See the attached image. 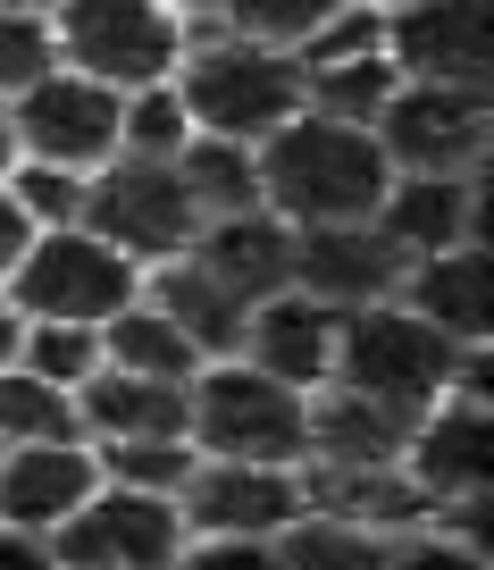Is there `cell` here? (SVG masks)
<instances>
[{
    "label": "cell",
    "mask_w": 494,
    "mask_h": 570,
    "mask_svg": "<svg viewBox=\"0 0 494 570\" xmlns=\"http://www.w3.org/2000/svg\"><path fill=\"white\" fill-rule=\"evenodd\" d=\"M260 194L277 202L294 227H318V218H369L377 194H386L394 160L377 126L353 118H318V109H294L277 135H260Z\"/></svg>",
    "instance_id": "1"
},
{
    "label": "cell",
    "mask_w": 494,
    "mask_h": 570,
    "mask_svg": "<svg viewBox=\"0 0 494 570\" xmlns=\"http://www.w3.org/2000/svg\"><path fill=\"white\" fill-rule=\"evenodd\" d=\"M461 370V344L444 327H427L419 311H377L360 303L353 320H336V377L353 394H377V403L411 411L419 420Z\"/></svg>",
    "instance_id": "2"
},
{
    "label": "cell",
    "mask_w": 494,
    "mask_h": 570,
    "mask_svg": "<svg viewBox=\"0 0 494 570\" xmlns=\"http://www.w3.org/2000/svg\"><path fill=\"white\" fill-rule=\"evenodd\" d=\"M135 268L109 235H92L85 218L76 227H34V244H26V261L9 268V303L26 311V320H85L101 327L109 311L135 303Z\"/></svg>",
    "instance_id": "3"
},
{
    "label": "cell",
    "mask_w": 494,
    "mask_h": 570,
    "mask_svg": "<svg viewBox=\"0 0 494 570\" xmlns=\"http://www.w3.org/2000/svg\"><path fill=\"white\" fill-rule=\"evenodd\" d=\"M194 436L218 462H302L310 453V411H302V386L244 361V370H210L194 386Z\"/></svg>",
    "instance_id": "4"
},
{
    "label": "cell",
    "mask_w": 494,
    "mask_h": 570,
    "mask_svg": "<svg viewBox=\"0 0 494 570\" xmlns=\"http://www.w3.org/2000/svg\"><path fill=\"white\" fill-rule=\"evenodd\" d=\"M185 109H194L201 135H235V142H260L277 135L285 118L302 109V68L268 42H210L185 76Z\"/></svg>",
    "instance_id": "5"
},
{
    "label": "cell",
    "mask_w": 494,
    "mask_h": 570,
    "mask_svg": "<svg viewBox=\"0 0 494 570\" xmlns=\"http://www.w3.org/2000/svg\"><path fill=\"white\" fill-rule=\"evenodd\" d=\"M177 553H185L177 495L118 487V479H109V495L92 487L51 529V562H76V570H159V562H177Z\"/></svg>",
    "instance_id": "6"
},
{
    "label": "cell",
    "mask_w": 494,
    "mask_h": 570,
    "mask_svg": "<svg viewBox=\"0 0 494 570\" xmlns=\"http://www.w3.org/2000/svg\"><path fill=\"white\" fill-rule=\"evenodd\" d=\"M85 227L109 235L126 261H168V252L194 244L201 210H194V194H185L177 160H126L118 151V168H101V177L85 185Z\"/></svg>",
    "instance_id": "7"
},
{
    "label": "cell",
    "mask_w": 494,
    "mask_h": 570,
    "mask_svg": "<svg viewBox=\"0 0 494 570\" xmlns=\"http://www.w3.org/2000/svg\"><path fill=\"white\" fill-rule=\"evenodd\" d=\"M118 109L126 92L101 85V76H34V85L9 101V126H18L26 160H59V168H109L118 160Z\"/></svg>",
    "instance_id": "8"
},
{
    "label": "cell",
    "mask_w": 494,
    "mask_h": 570,
    "mask_svg": "<svg viewBox=\"0 0 494 570\" xmlns=\"http://www.w3.org/2000/svg\"><path fill=\"white\" fill-rule=\"evenodd\" d=\"M377 142H386L394 168H453V177H477V160H486V85L403 76L394 101L377 109Z\"/></svg>",
    "instance_id": "9"
},
{
    "label": "cell",
    "mask_w": 494,
    "mask_h": 570,
    "mask_svg": "<svg viewBox=\"0 0 494 570\" xmlns=\"http://www.w3.org/2000/svg\"><path fill=\"white\" fill-rule=\"evenodd\" d=\"M51 35L85 76H101V85H118V92L159 85V76L177 68V51H185L177 18H168L159 0H68Z\"/></svg>",
    "instance_id": "10"
},
{
    "label": "cell",
    "mask_w": 494,
    "mask_h": 570,
    "mask_svg": "<svg viewBox=\"0 0 494 570\" xmlns=\"http://www.w3.org/2000/svg\"><path fill=\"white\" fill-rule=\"evenodd\" d=\"M394 277H403V252L377 235V218H318V227H294V285L318 294L336 311L386 303Z\"/></svg>",
    "instance_id": "11"
},
{
    "label": "cell",
    "mask_w": 494,
    "mask_h": 570,
    "mask_svg": "<svg viewBox=\"0 0 494 570\" xmlns=\"http://www.w3.org/2000/svg\"><path fill=\"white\" fill-rule=\"evenodd\" d=\"M244 361L285 386H327L336 377V303H318V294H260L244 311Z\"/></svg>",
    "instance_id": "12"
},
{
    "label": "cell",
    "mask_w": 494,
    "mask_h": 570,
    "mask_svg": "<svg viewBox=\"0 0 494 570\" xmlns=\"http://www.w3.org/2000/svg\"><path fill=\"white\" fill-rule=\"evenodd\" d=\"M486 0H419V9H394L386 26V59L436 85H486Z\"/></svg>",
    "instance_id": "13"
},
{
    "label": "cell",
    "mask_w": 494,
    "mask_h": 570,
    "mask_svg": "<svg viewBox=\"0 0 494 570\" xmlns=\"http://www.w3.org/2000/svg\"><path fill=\"white\" fill-rule=\"evenodd\" d=\"M377 235H386L403 261H419V252H444L461 244V235H477V177H453V168H403V177H386V194H377Z\"/></svg>",
    "instance_id": "14"
},
{
    "label": "cell",
    "mask_w": 494,
    "mask_h": 570,
    "mask_svg": "<svg viewBox=\"0 0 494 570\" xmlns=\"http://www.w3.org/2000/svg\"><path fill=\"white\" fill-rule=\"evenodd\" d=\"M194 495V529L210 537H277L285 520H302V487L285 479V462H218V470H194L185 479Z\"/></svg>",
    "instance_id": "15"
},
{
    "label": "cell",
    "mask_w": 494,
    "mask_h": 570,
    "mask_svg": "<svg viewBox=\"0 0 494 570\" xmlns=\"http://www.w3.org/2000/svg\"><path fill=\"white\" fill-rule=\"evenodd\" d=\"M92 487H101V462H92L76 436H42V445H18L9 462H0V520L51 537Z\"/></svg>",
    "instance_id": "16"
},
{
    "label": "cell",
    "mask_w": 494,
    "mask_h": 570,
    "mask_svg": "<svg viewBox=\"0 0 494 570\" xmlns=\"http://www.w3.org/2000/svg\"><path fill=\"white\" fill-rule=\"evenodd\" d=\"M185 252H194L218 285H235L244 303L294 285V218H260V202H251V210H227V218H201Z\"/></svg>",
    "instance_id": "17"
},
{
    "label": "cell",
    "mask_w": 494,
    "mask_h": 570,
    "mask_svg": "<svg viewBox=\"0 0 494 570\" xmlns=\"http://www.w3.org/2000/svg\"><path fill=\"white\" fill-rule=\"evenodd\" d=\"M76 428H92V436H194V394H185V377H142L101 361L76 386Z\"/></svg>",
    "instance_id": "18"
},
{
    "label": "cell",
    "mask_w": 494,
    "mask_h": 570,
    "mask_svg": "<svg viewBox=\"0 0 494 570\" xmlns=\"http://www.w3.org/2000/svg\"><path fill=\"white\" fill-rule=\"evenodd\" d=\"M411 479L427 503H477L486 495V403H444L436 420H411Z\"/></svg>",
    "instance_id": "19"
},
{
    "label": "cell",
    "mask_w": 494,
    "mask_h": 570,
    "mask_svg": "<svg viewBox=\"0 0 494 570\" xmlns=\"http://www.w3.org/2000/svg\"><path fill=\"white\" fill-rule=\"evenodd\" d=\"M411 303H419V320L444 327L453 344L486 336V252H477V235H461V244H444V252H419Z\"/></svg>",
    "instance_id": "20"
},
{
    "label": "cell",
    "mask_w": 494,
    "mask_h": 570,
    "mask_svg": "<svg viewBox=\"0 0 494 570\" xmlns=\"http://www.w3.org/2000/svg\"><path fill=\"white\" fill-rule=\"evenodd\" d=\"M310 445L327 453L336 470H369V462H394V453L411 445V411L377 403V394H353L344 386L336 403L310 411Z\"/></svg>",
    "instance_id": "21"
},
{
    "label": "cell",
    "mask_w": 494,
    "mask_h": 570,
    "mask_svg": "<svg viewBox=\"0 0 494 570\" xmlns=\"http://www.w3.org/2000/svg\"><path fill=\"white\" fill-rule=\"evenodd\" d=\"M159 311H168L201 353H227V344H244V311L251 303L235 285H218L194 252H168V268H159Z\"/></svg>",
    "instance_id": "22"
},
{
    "label": "cell",
    "mask_w": 494,
    "mask_h": 570,
    "mask_svg": "<svg viewBox=\"0 0 494 570\" xmlns=\"http://www.w3.org/2000/svg\"><path fill=\"white\" fill-rule=\"evenodd\" d=\"M101 361H109V370H142V377H194L201 344L185 336L159 303H126V311L101 320Z\"/></svg>",
    "instance_id": "23"
},
{
    "label": "cell",
    "mask_w": 494,
    "mask_h": 570,
    "mask_svg": "<svg viewBox=\"0 0 494 570\" xmlns=\"http://www.w3.org/2000/svg\"><path fill=\"white\" fill-rule=\"evenodd\" d=\"M177 177H185V194H194L201 218H227V210H251V202H260V151L235 142V135H201L194 126V142L177 151Z\"/></svg>",
    "instance_id": "24"
},
{
    "label": "cell",
    "mask_w": 494,
    "mask_h": 570,
    "mask_svg": "<svg viewBox=\"0 0 494 570\" xmlns=\"http://www.w3.org/2000/svg\"><path fill=\"white\" fill-rule=\"evenodd\" d=\"M394 85H403V68H394L386 51H360V59H336V68H302V109L377 126V109L394 101Z\"/></svg>",
    "instance_id": "25"
},
{
    "label": "cell",
    "mask_w": 494,
    "mask_h": 570,
    "mask_svg": "<svg viewBox=\"0 0 494 570\" xmlns=\"http://www.w3.org/2000/svg\"><path fill=\"white\" fill-rule=\"evenodd\" d=\"M42 436H76V394L9 361L0 370V445H42Z\"/></svg>",
    "instance_id": "26"
},
{
    "label": "cell",
    "mask_w": 494,
    "mask_h": 570,
    "mask_svg": "<svg viewBox=\"0 0 494 570\" xmlns=\"http://www.w3.org/2000/svg\"><path fill=\"white\" fill-rule=\"evenodd\" d=\"M101 479L151 487V495H185V479H194V436H101Z\"/></svg>",
    "instance_id": "27"
},
{
    "label": "cell",
    "mask_w": 494,
    "mask_h": 570,
    "mask_svg": "<svg viewBox=\"0 0 494 570\" xmlns=\"http://www.w3.org/2000/svg\"><path fill=\"white\" fill-rule=\"evenodd\" d=\"M185 142H194V109H185V92L135 85V101L118 109V151H126V160H177Z\"/></svg>",
    "instance_id": "28"
},
{
    "label": "cell",
    "mask_w": 494,
    "mask_h": 570,
    "mask_svg": "<svg viewBox=\"0 0 494 570\" xmlns=\"http://www.w3.org/2000/svg\"><path fill=\"white\" fill-rule=\"evenodd\" d=\"M18 361L34 377H51V386H85L92 370H101V327H85V320H34L18 336Z\"/></svg>",
    "instance_id": "29"
},
{
    "label": "cell",
    "mask_w": 494,
    "mask_h": 570,
    "mask_svg": "<svg viewBox=\"0 0 494 570\" xmlns=\"http://www.w3.org/2000/svg\"><path fill=\"white\" fill-rule=\"evenodd\" d=\"M51 68H59V35L42 26V9H0V101Z\"/></svg>",
    "instance_id": "30"
},
{
    "label": "cell",
    "mask_w": 494,
    "mask_h": 570,
    "mask_svg": "<svg viewBox=\"0 0 494 570\" xmlns=\"http://www.w3.org/2000/svg\"><path fill=\"white\" fill-rule=\"evenodd\" d=\"M294 51H302V68H336V59L386 51V18H377V9H360V0H344V9H327V18L294 42Z\"/></svg>",
    "instance_id": "31"
},
{
    "label": "cell",
    "mask_w": 494,
    "mask_h": 570,
    "mask_svg": "<svg viewBox=\"0 0 494 570\" xmlns=\"http://www.w3.org/2000/svg\"><path fill=\"white\" fill-rule=\"evenodd\" d=\"M235 18V35L244 42H268V51H294L302 35H310L327 9H344V0H218Z\"/></svg>",
    "instance_id": "32"
},
{
    "label": "cell",
    "mask_w": 494,
    "mask_h": 570,
    "mask_svg": "<svg viewBox=\"0 0 494 570\" xmlns=\"http://www.w3.org/2000/svg\"><path fill=\"white\" fill-rule=\"evenodd\" d=\"M9 194H18V210L34 218V227H76V218H85V168H59V160H26Z\"/></svg>",
    "instance_id": "33"
},
{
    "label": "cell",
    "mask_w": 494,
    "mask_h": 570,
    "mask_svg": "<svg viewBox=\"0 0 494 570\" xmlns=\"http://www.w3.org/2000/svg\"><path fill=\"white\" fill-rule=\"evenodd\" d=\"M277 546L294 553V562H377V537H353L344 520H310V529H302V520H285Z\"/></svg>",
    "instance_id": "34"
},
{
    "label": "cell",
    "mask_w": 494,
    "mask_h": 570,
    "mask_svg": "<svg viewBox=\"0 0 494 570\" xmlns=\"http://www.w3.org/2000/svg\"><path fill=\"white\" fill-rule=\"evenodd\" d=\"M26 244H34V218H26V210H18V194L0 185V277L26 261Z\"/></svg>",
    "instance_id": "35"
},
{
    "label": "cell",
    "mask_w": 494,
    "mask_h": 570,
    "mask_svg": "<svg viewBox=\"0 0 494 570\" xmlns=\"http://www.w3.org/2000/svg\"><path fill=\"white\" fill-rule=\"evenodd\" d=\"M0 562L42 570V562H51V537H42V529H18V520H0Z\"/></svg>",
    "instance_id": "36"
},
{
    "label": "cell",
    "mask_w": 494,
    "mask_h": 570,
    "mask_svg": "<svg viewBox=\"0 0 494 570\" xmlns=\"http://www.w3.org/2000/svg\"><path fill=\"white\" fill-rule=\"evenodd\" d=\"M18 336H26V311H18V303H0V370L18 361Z\"/></svg>",
    "instance_id": "37"
},
{
    "label": "cell",
    "mask_w": 494,
    "mask_h": 570,
    "mask_svg": "<svg viewBox=\"0 0 494 570\" xmlns=\"http://www.w3.org/2000/svg\"><path fill=\"white\" fill-rule=\"evenodd\" d=\"M18 160V126H9V101H0V168Z\"/></svg>",
    "instance_id": "38"
},
{
    "label": "cell",
    "mask_w": 494,
    "mask_h": 570,
    "mask_svg": "<svg viewBox=\"0 0 494 570\" xmlns=\"http://www.w3.org/2000/svg\"><path fill=\"white\" fill-rule=\"evenodd\" d=\"M0 9H51V0H0Z\"/></svg>",
    "instance_id": "39"
},
{
    "label": "cell",
    "mask_w": 494,
    "mask_h": 570,
    "mask_svg": "<svg viewBox=\"0 0 494 570\" xmlns=\"http://www.w3.org/2000/svg\"><path fill=\"white\" fill-rule=\"evenodd\" d=\"M369 9H419V0H369Z\"/></svg>",
    "instance_id": "40"
},
{
    "label": "cell",
    "mask_w": 494,
    "mask_h": 570,
    "mask_svg": "<svg viewBox=\"0 0 494 570\" xmlns=\"http://www.w3.org/2000/svg\"><path fill=\"white\" fill-rule=\"evenodd\" d=\"M168 9H218V0H168Z\"/></svg>",
    "instance_id": "41"
}]
</instances>
